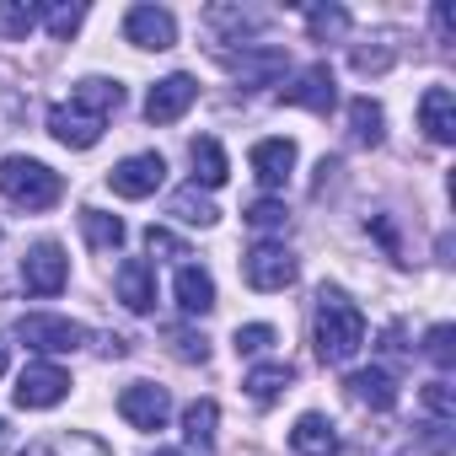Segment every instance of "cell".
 Masks as SVG:
<instances>
[{
	"instance_id": "d4e9b609",
	"label": "cell",
	"mask_w": 456,
	"mask_h": 456,
	"mask_svg": "<svg viewBox=\"0 0 456 456\" xmlns=\"http://www.w3.org/2000/svg\"><path fill=\"white\" fill-rule=\"evenodd\" d=\"M81 232H86V242L97 248V253H118L124 248V220L118 215H108V209H81Z\"/></svg>"
},
{
	"instance_id": "ab89813d",
	"label": "cell",
	"mask_w": 456,
	"mask_h": 456,
	"mask_svg": "<svg viewBox=\"0 0 456 456\" xmlns=\"http://www.w3.org/2000/svg\"><path fill=\"white\" fill-rule=\"evenodd\" d=\"M0 376H6V338H0Z\"/></svg>"
},
{
	"instance_id": "b9f144b4",
	"label": "cell",
	"mask_w": 456,
	"mask_h": 456,
	"mask_svg": "<svg viewBox=\"0 0 456 456\" xmlns=\"http://www.w3.org/2000/svg\"><path fill=\"white\" fill-rule=\"evenodd\" d=\"M0 440H6V419H0Z\"/></svg>"
},
{
	"instance_id": "8fae6325",
	"label": "cell",
	"mask_w": 456,
	"mask_h": 456,
	"mask_svg": "<svg viewBox=\"0 0 456 456\" xmlns=\"http://www.w3.org/2000/svg\"><path fill=\"white\" fill-rule=\"evenodd\" d=\"M124 38H129L134 49L161 54V49L177 44V17H172L167 6H129V17H124Z\"/></svg>"
},
{
	"instance_id": "2e32d148",
	"label": "cell",
	"mask_w": 456,
	"mask_h": 456,
	"mask_svg": "<svg viewBox=\"0 0 456 456\" xmlns=\"http://www.w3.org/2000/svg\"><path fill=\"white\" fill-rule=\"evenodd\" d=\"M113 285H118V301H124L134 317L156 312V269H151L145 258H124L118 274H113Z\"/></svg>"
},
{
	"instance_id": "1f68e13d",
	"label": "cell",
	"mask_w": 456,
	"mask_h": 456,
	"mask_svg": "<svg viewBox=\"0 0 456 456\" xmlns=\"http://www.w3.org/2000/svg\"><path fill=\"white\" fill-rule=\"evenodd\" d=\"M424 354H429L440 370H451V365H456V328H451V322H435V328L424 333Z\"/></svg>"
},
{
	"instance_id": "277c9868",
	"label": "cell",
	"mask_w": 456,
	"mask_h": 456,
	"mask_svg": "<svg viewBox=\"0 0 456 456\" xmlns=\"http://www.w3.org/2000/svg\"><path fill=\"white\" fill-rule=\"evenodd\" d=\"M17 338L33 354H76L86 344V328L70 317H54V312H28V317H17Z\"/></svg>"
},
{
	"instance_id": "8d00e7d4",
	"label": "cell",
	"mask_w": 456,
	"mask_h": 456,
	"mask_svg": "<svg viewBox=\"0 0 456 456\" xmlns=\"http://www.w3.org/2000/svg\"><path fill=\"white\" fill-rule=\"evenodd\" d=\"M145 248H151V253H167V258H188L183 242H177L172 232H161V225H151V232H145Z\"/></svg>"
},
{
	"instance_id": "83f0119b",
	"label": "cell",
	"mask_w": 456,
	"mask_h": 456,
	"mask_svg": "<svg viewBox=\"0 0 456 456\" xmlns=\"http://www.w3.org/2000/svg\"><path fill=\"white\" fill-rule=\"evenodd\" d=\"M172 215H177L183 225H199V232L220 220V209H215V204H209L199 188H177V193H172Z\"/></svg>"
},
{
	"instance_id": "3957f363",
	"label": "cell",
	"mask_w": 456,
	"mask_h": 456,
	"mask_svg": "<svg viewBox=\"0 0 456 456\" xmlns=\"http://www.w3.org/2000/svg\"><path fill=\"white\" fill-rule=\"evenodd\" d=\"M0 193H6L17 209L38 215V209H54L65 199V177L54 167H44L38 156H6L0 161Z\"/></svg>"
},
{
	"instance_id": "7a4b0ae2",
	"label": "cell",
	"mask_w": 456,
	"mask_h": 456,
	"mask_svg": "<svg viewBox=\"0 0 456 456\" xmlns=\"http://www.w3.org/2000/svg\"><path fill=\"white\" fill-rule=\"evenodd\" d=\"M312 344H317V360H322V365H349V360L365 349V312H360L338 285H322V290H317Z\"/></svg>"
},
{
	"instance_id": "484cf974",
	"label": "cell",
	"mask_w": 456,
	"mask_h": 456,
	"mask_svg": "<svg viewBox=\"0 0 456 456\" xmlns=\"http://www.w3.org/2000/svg\"><path fill=\"white\" fill-rule=\"evenodd\" d=\"M215 424H220V408H215L209 397H199V403L183 408V440H188V445L215 451Z\"/></svg>"
},
{
	"instance_id": "30bf717a",
	"label": "cell",
	"mask_w": 456,
	"mask_h": 456,
	"mask_svg": "<svg viewBox=\"0 0 456 456\" xmlns=\"http://www.w3.org/2000/svg\"><path fill=\"white\" fill-rule=\"evenodd\" d=\"M280 102H290V108H312V113H333V102H338L333 70H328L322 60L306 65V70H296V76L280 86Z\"/></svg>"
},
{
	"instance_id": "9c48e42d",
	"label": "cell",
	"mask_w": 456,
	"mask_h": 456,
	"mask_svg": "<svg viewBox=\"0 0 456 456\" xmlns=\"http://www.w3.org/2000/svg\"><path fill=\"white\" fill-rule=\"evenodd\" d=\"M161 183H167V161H161L156 151H134V156H124V161L108 172V188H113L118 199H151Z\"/></svg>"
},
{
	"instance_id": "d6a6232c",
	"label": "cell",
	"mask_w": 456,
	"mask_h": 456,
	"mask_svg": "<svg viewBox=\"0 0 456 456\" xmlns=\"http://www.w3.org/2000/svg\"><path fill=\"white\" fill-rule=\"evenodd\" d=\"M172 354L188 360V365H204L209 360V338L204 333H188V328H172Z\"/></svg>"
},
{
	"instance_id": "cb8c5ba5",
	"label": "cell",
	"mask_w": 456,
	"mask_h": 456,
	"mask_svg": "<svg viewBox=\"0 0 456 456\" xmlns=\"http://www.w3.org/2000/svg\"><path fill=\"white\" fill-rule=\"evenodd\" d=\"M349 140H354V145H381V140H387V113H381V102H370V97H354V102H349Z\"/></svg>"
},
{
	"instance_id": "60d3db41",
	"label": "cell",
	"mask_w": 456,
	"mask_h": 456,
	"mask_svg": "<svg viewBox=\"0 0 456 456\" xmlns=\"http://www.w3.org/2000/svg\"><path fill=\"white\" fill-rule=\"evenodd\" d=\"M151 456H183V451H172V445H161V451H151Z\"/></svg>"
},
{
	"instance_id": "4316f807",
	"label": "cell",
	"mask_w": 456,
	"mask_h": 456,
	"mask_svg": "<svg viewBox=\"0 0 456 456\" xmlns=\"http://www.w3.org/2000/svg\"><path fill=\"white\" fill-rule=\"evenodd\" d=\"M44 22V6L33 0H0V38H28Z\"/></svg>"
},
{
	"instance_id": "74e56055",
	"label": "cell",
	"mask_w": 456,
	"mask_h": 456,
	"mask_svg": "<svg viewBox=\"0 0 456 456\" xmlns=\"http://www.w3.org/2000/svg\"><path fill=\"white\" fill-rule=\"evenodd\" d=\"M370 232H376V237H381V242H387V253H392V258H397V264H403V242H397V225H392V220H387V215H370Z\"/></svg>"
},
{
	"instance_id": "836d02e7",
	"label": "cell",
	"mask_w": 456,
	"mask_h": 456,
	"mask_svg": "<svg viewBox=\"0 0 456 456\" xmlns=\"http://www.w3.org/2000/svg\"><path fill=\"white\" fill-rule=\"evenodd\" d=\"M44 22H49V33L65 44V38L86 22V6H49V12H44Z\"/></svg>"
},
{
	"instance_id": "f546056e",
	"label": "cell",
	"mask_w": 456,
	"mask_h": 456,
	"mask_svg": "<svg viewBox=\"0 0 456 456\" xmlns=\"http://www.w3.org/2000/svg\"><path fill=\"white\" fill-rule=\"evenodd\" d=\"M306 28H312L317 44L344 38V33H349V12H344V6H306Z\"/></svg>"
},
{
	"instance_id": "f35d334b",
	"label": "cell",
	"mask_w": 456,
	"mask_h": 456,
	"mask_svg": "<svg viewBox=\"0 0 456 456\" xmlns=\"http://www.w3.org/2000/svg\"><path fill=\"white\" fill-rule=\"evenodd\" d=\"M435 28H440V44H451V6H435Z\"/></svg>"
},
{
	"instance_id": "6da1fadb",
	"label": "cell",
	"mask_w": 456,
	"mask_h": 456,
	"mask_svg": "<svg viewBox=\"0 0 456 456\" xmlns=\"http://www.w3.org/2000/svg\"><path fill=\"white\" fill-rule=\"evenodd\" d=\"M124 108V86L108 81V76H86L70 86L65 102L49 108V134L70 151H92L102 134H108V118Z\"/></svg>"
},
{
	"instance_id": "d6986e66",
	"label": "cell",
	"mask_w": 456,
	"mask_h": 456,
	"mask_svg": "<svg viewBox=\"0 0 456 456\" xmlns=\"http://www.w3.org/2000/svg\"><path fill=\"white\" fill-rule=\"evenodd\" d=\"M290 451H296V456H338L344 440H338V429H333L322 413H301L296 429H290Z\"/></svg>"
},
{
	"instance_id": "5bb4252c",
	"label": "cell",
	"mask_w": 456,
	"mask_h": 456,
	"mask_svg": "<svg viewBox=\"0 0 456 456\" xmlns=\"http://www.w3.org/2000/svg\"><path fill=\"white\" fill-rule=\"evenodd\" d=\"M193 97H199L193 76H167V81L151 86V97H145V118H151V124H177V118L193 108Z\"/></svg>"
},
{
	"instance_id": "e0dca14e",
	"label": "cell",
	"mask_w": 456,
	"mask_h": 456,
	"mask_svg": "<svg viewBox=\"0 0 456 456\" xmlns=\"http://www.w3.org/2000/svg\"><path fill=\"white\" fill-rule=\"evenodd\" d=\"M419 129L435 145H456V97H451V86H429L419 97Z\"/></svg>"
},
{
	"instance_id": "e575fe53",
	"label": "cell",
	"mask_w": 456,
	"mask_h": 456,
	"mask_svg": "<svg viewBox=\"0 0 456 456\" xmlns=\"http://www.w3.org/2000/svg\"><path fill=\"white\" fill-rule=\"evenodd\" d=\"M248 225H253V232H280V225H285V204H280V199L248 204Z\"/></svg>"
},
{
	"instance_id": "7c38bea8",
	"label": "cell",
	"mask_w": 456,
	"mask_h": 456,
	"mask_svg": "<svg viewBox=\"0 0 456 456\" xmlns=\"http://www.w3.org/2000/svg\"><path fill=\"white\" fill-rule=\"evenodd\" d=\"M232 70H237V86H242V92L280 86L285 70H290V54H285L280 44H253V49H242V60H237Z\"/></svg>"
},
{
	"instance_id": "ffe728a7",
	"label": "cell",
	"mask_w": 456,
	"mask_h": 456,
	"mask_svg": "<svg viewBox=\"0 0 456 456\" xmlns=\"http://www.w3.org/2000/svg\"><path fill=\"white\" fill-rule=\"evenodd\" d=\"M172 290H177V312H183V317H204V312H215V280H209L199 264H183Z\"/></svg>"
},
{
	"instance_id": "9a60e30c",
	"label": "cell",
	"mask_w": 456,
	"mask_h": 456,
	"mask_svg": "<svg viewBox=\"0 0 456 456\" xmlns=\"http://www.w3.org/2000/svg\"><path fill=\"white\" fill-rule=\"evenodd\" d=\"M248 161H253V177L274 193V188H285V183H290V172H296V140H285V134L258 140Z\"/></svg>"
},
{
	"instance_id": "4fadbf2b",
	"label": "cell",
	"mask_w": 456,
	"mask_h": 456,
	"mask_svg": "<svg viewBox=\"0 0 456 456\" xmlns=\"http://www.w3.org/2000/svg\"><path fill=\"white\" fill-rule=\"evenodd\" d=\"M344 392H349L360 408H370V413H387V408H397V376H392L387 365L349 370V376H344Z\"/></svg>"
},
{
	"instance_id": "8992f818",
	"label": "cell",
	"mask_w": 456,
	"mask_h": 456,
	"mask_svg": "<svg viewBox=\"0 0 456 456\" xmlns=\"http://www.w3.org/2000/svg\"><path fill=\"white\" fill-rule=\"evenodd\" d=\"M118 413H124L129 429L156 435V429H167V419H172V397H167V387H156V381H134V387L118 392Z\"/></svg>"
},
{
	"instance_id": "603a6c76",
	"label": "cell",
	"mask_w": 456,
	"mask_h": 456,
	"mask_svg": "<svg viewBox=\"0 0 456 456\" xmlns=\"http://www.w3.org/2000/svg\"><path fill=\"white\" fill-rule=\"evenodd\" d=\"M290 381H296V365L269 360V365H253L242 387H248V397H253V403H274L280 392H290Z\"/></svg>"
},
{
	"instance_id": "44dd1931",
	"label": "cell",
	"mask_w": 456,
	"mask_h": 456,
	"mask_svg": "<svg viewBox=\"0 0 456 456\" xmlns=\"http://www.w3.org/2000/svg\"><path fill=\"white\" fill-rule=\"evenodd\" d=\"M22 456H113V445H102L97 435H81V429H60V435L33 440Z\"/></svg>"
},
{
	"instance_id": "f1b7e54d",
	"label": "cell",
	"mask_w": 456,
	"mask_h": 456,
	"mask_svg": "<svg viewBox=\"0 0 456 456\" xmlns=\"http://www.w3.org/2000/svg\"><path fill=\"white\" fill-rule=\"evenodd\" d=\"M392 33H376V38H365V44H354L349 49V65L360 70V76H376V70H387L392 65Z\"/></svg>"
},
{
	"instance_id": "52a82bcc",
	"label": "cell",
	"mask_w": 456,
	"mask_h": 456,
	"mask_svg": "<svg viewBox=\"0 0 456 456\" xmlns=\"http://www.w3.org/2000/svg\"><path fill=\"white\" fill-rule=\"evenodd\" d=\"M65 280H70V258H65L60 242H38V248H28V258H22V285H28V296L49 301V296L65 290Z\"/></svg>"
},
{
	"instance_id": "4dcf8cb0",
	"label": "cell",
	"mask_w": 456,
	"mask_h": 456,
	"mask_svg": "<svg viewBox=\"0 0 456 456\" xmlns=\"http://www.w3.org/2000/svg\"><path fill=\"white\" fill-rule=\"evenodd\" d=\"M424 413L435 419V429H445V424L456 419V392H451V381H445V376H435V381L424 387Z\"/></svg>"
},
{
	"instance_id": "7402d4cb",
	"label": "cell",
	"mask_w": 456,
	"mask_h": 456,
	"mask_svg": "<svg viewBox=\"0 0 456 456\" xmlns=\"http://www.w3.org/2000/svg\"><path fill=\"white\" fill-rule=\"evenodd\" d=\"M188 161H193V188L204 183V188H220L225 177H232V167H225V151H220V140H209V134H199L193 145H188Z\"/></svg>"
},
{
	"instance_id": "ba28073f",
	"label": "cell",
	"mask_w": 456,
	"mask_h": 456,
	"mask_svg": "<svg viewBox=\"0 0 456 456\" xmlns=\"http://www.w3.org/2000/svg\"><path fill=\"white\" fill-rule=\"evenodd\" d=\"M12 397H17V408H54V403L70 397V370H60L54 360H33V365L17 376Z\"/></svg>"
},
{
	"instance_id": "5b68a950",
	"label": "cell",
	"mask_w": 456,
	"mask_h": 456,
	"mask_svg": "<svg viewBox=\"0 0 456 456\" xmlns=\"http://www.w3.org/2000/svg\"><path fill=\"white\" fill-rule=\"evenodd\" d=\"M242 274L253 290H290L296 285V253L285 242H253L242 258Z\"/></svg>"
},
{
	"instance_id": "ac0fdd59",
	"label": "cell",
	"mask_w": 456,
	"mask_h": 456,
	"mask_svg": "<svg viewBox=\"0 0 456 456\" xmlns=\"http://www.w3.org/2000/svg\"><path fill=\"white\" fill-rule=\"evenodd\" d=\"M204 22L220 33V44H248L269 28V12H253V6H209Z\"/></svg>"
},
{
	"instance_id": "d590c367",
	"label": "cell",
	"mask_w": 456,
	"mask_h": 456,
	"mask_svg": "<svg viewBox=\"0 0 456 456\" xmlns=\"http://www.w3.org/2000/svg\"><path fill=\"white\" fill-rule=\"evenodd\" d=\"M232 344H237V354H264V349L274 344V328H269V322H248V328H237Z\"/></svg>"
}]
</instances>
